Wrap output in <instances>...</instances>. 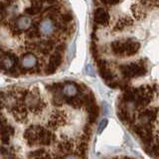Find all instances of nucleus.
Here are the masks:
<instances>
[{
	"instance_id": "1",
	"label": "nucleus",
	"mask_w": 159,
	"mask_h": 159,
	"mask_svg": "<svg viewBox=\"0 0 159 159\" xmlns=\"http://www.w3.org/2000/svg\"><path fill=\"white\" fill-rule=\"evenodd\" d=\"M140 45L134 40H125V41H114L111 44L112 52L119 56H131L136 54Z\"/></svg>"
},
{
	"instance_id": "2",
	"label": "nucleus",
	"mask_w": 159,
	"mask_h": 159,
	"mask_svg": "<svg viewBox=\"0 0 159 159\" xmlns=\"http://www.w3.org/2000/svg\"><path fill=\"white\" fill-rule=\"evenodd\" d=\"M122 73L127 77H137L145 73V67L142 64H131L121 67Z\"/></svg>"
},
{
	"instance_id": "3",
	"label": "nucleus",
	"mask_w": 159,
	"mask_h": 159,
	"mask_svg": "<svg viewBox=\"0 0 159 159\" xmlns=\"http://www.w3.org/2000/svg\"><path fill=\"white\" fill-rule=\"evenodd\" d=\"M93 19H94V22L97 24L102 25V26H107L109 21V15L104 9L98 8L96 9V11H94Z\"/></svg>"
},
{
	"instance_id": "4",
	"label": "nucleus",
	"mask_w": 159,
	"mask_h": 159,
	"mask_svg": "<svg viewBox=\"0 0 159 159\" xmlns=\"http://www.w3.org/2000/svg\"><path fill=\"white\" fill-rule=\"evenodd\" d=\"M55 25L51 19H44L40 23V32L43 35H51L54 32Z\"/></svg>"
},
{
	"instance_id": "5",
	"label": "nucleus",
	"mask_w": 159,
	"mask_h": 159,
	"mask_svg": "<svg viewBox=\"0 0 159 159\" xmlns=\"http://www.w3.org/2000/svg\"><path fill=\"white\" fill-rule=\"evenodd\" d=\"M37 64V59L33 54H26L22 59V66L25 69L34 68Z\"/></svg>"
},
{
	"instance_id": "6",
	"label": "nucleus",
	"mask_w": 159,
	"mask_h": 159,
	"mask_svg": "<svg viewBox=\"0 0 159 159\" xmlns=\"http://www.w3.org/2000/svg\"><path fill=\"white\" fill-rule=\"evenodd\" d=\"M61 61H62V56H61V54H60V52L58 51L53 55V56L51 57V59H50L48 72L49 73L54 72L55 70H56V68L60 65V63H61Z\"/></svg>"
},
{
	"instance_id": "7",
	"label": "nucleus",
	"mask_w": 159,
	"mask_h": 159,
	"mask_svg": "<svg viewBox=\"0 0 159 159\" xmlns=\"http://www.w3.org/2000/svg\"><path fill=\"white\" fill-rule=\"evenodd\" d=\"M63 93L69 98L75 97L78 93V88L74 84H67L63 88Z\"/></svg>"
},
{
	"instance_id": "8",
	"label": "nucleus",
	"mask_w": 159,
	"mask_h": 159,
	"mask_svg": "<svg viewBox=\"0 0 159 159\" xmlns=\"http://www.w3.org/2000/svg\"><path fill=\"white\" fill-rule=\"evenodd\" d=\"M132 24V21L130 19H129L128 17H123V18H120L118 20V21L116 22V27H114V30L116 31H120V30L126 28L128 26H130V25Z\"/></svg>"
},
{
	"instance_id": "9",
	"label": "nucleus",
	"mask_w": 159,
	"mask_h": 159,
	"mask_svg": "<svg viewBox=\"0 0 159 159\" xmlns=\"http://www.w3.org/2000/svg\"><path fill=\"white\" fill-rule=\"evenodd\" d=\"M16 25L20 30H27L31 26V19L28 17H20L17 20Z\"/></svg>"
},
{
	"instance_id": "10",
	"label": "nucleus",
	"mask_w": 159,
	"mask_h": 159,
	"mask_svg": "<svg viewBox=\"0 0 159 159\" xmlns=\"http://www.w3.org/2000/svg\"><path fill=\"white\" fill-rule=\"evenodd\" d=\"M2 68L5 69V70H9V69H11L13 66H14V64H15V59L14 57H3L2 58Z\"/></svg>"
},
{
	"instance_id": "11",
	"label": "nucleus",
	"mask_w": 159,
	"mask_h": 159,
	"mask_svg": "<svg viewBox=\"0 0 159 159\" xmlns=\"http://www.w3.org/2000/svg\"><path fill=\"white\" fill-rule=\"evenodd\" d=\"M143 4L148 7H159V0H143Z\"/></svg>"
},
{
	"instance_id": "12",
	"label": "nucleus",
	"mask_w": 159,
	"mask_h": 159,
	"mask_svg": "<svg viewBox=\"0 0 159 159\" xmlns=\"http://www.w3.org/2000/svg\"><path fill=\"white\" fill-rule=\"evenodd\" d=\"M41 48L44 50L45 52H48L53 48V43L51 41H45L41 44Z\"/></svg>"
},
{
	"instance_id": "13",
	"label": "nucleus",
	"mask_w": 159,
	"mask_h": 159,
	"mask_svg": "<svg viewBox=\"0 0 159 159\" xmlns=\"http://www.w3.org/2000/svg\"><path fill=\"white\" fill-rule=\"evenodd\" d=\"M28 37L29 38H36L39 35V30L36 27H32L30 31H28Z\"/></svg>"
},
{
	"instance_id": "14",
	"label": "nucleus",
	"mask_w": 159,
	"mask_h": 159,
	"mask_svg": "<svg viewBox=\"0 0 159 159\" xmlns=\"http://www.w3.org/2000/svg\"><path fill=\"white\" fill-rule=\"evenodd\" d=\"M39 11H40V9H38V8H36V7H34V6L29 7V8H27V9H26V12H27L28 14H31V15L37 14Z\"/></svg>"
},
{
	"instance_id": "15",
	"label": "nucleus",
	"mask_w": 159,
	"mask_h": 159,
	"mask_svg": "<svg viewBox=\"0 0 159 159\" xmlns=\"http://www.w3.org/2000/svg\"><path fill=\"white\" fill-rule=\"evenodd\" d=\"M107 119H102V120L101 121V123H99V126H98V133H102V131L104 129V127L107 126Z\"/></svg>"
},
{
	"instance_id": "16",
	"label": "nucleus",
	"mask_w": 159,
	"mask_h": 159,
	"mask_svg": "<svg viewBox=\"0 0 159 159\" xmlns=\"http://www.w3.org/2000/svg\"><path fill=\"white\" fill-rule=\"evenodd\" d=\"M62 19H63V21H65V22H69V21H71V20H72V16L69 13H66V14L63 15Z\"/></svg>"
},
{
	"instance_id": "17",
	"label": "nucleus",
	"mask_w": 159,
	"mask_h": 159,
	"mask_svg": "<svg viewBox=\"0 0 159 159\" xmlns=\"http://www.w3.org/2000/svg\"><path fill=\"white\" fill-rule=\"evenodd\" d=\"M102 1L106 4H116L118 2V0H102Z\"/></svg>"
},
{
	"instance_id": "18",
	"label": "nucleus",
	"mask_w": 159,
	"mask_h": 159,
	"mask_svg": "<svg viewBox=\"0 0 159 159\" xmlns=\"http://www.w3.org/2000/svg\"><path fill=\"white\" fill-rule=\"evenodd\" d=\"M87 72L89 73V75H93V69H92V66H91V65H88V66H87Z\"/></svg>"
},
{
	"instance_id": "19",
	"label": "nucleus",
	"mask_w": 159,
	"mask_h": 159,
	"mask_svg": "<svg viewBox=\"0 0 159 159\" xmlns=\"http://www.w3.org/2000/svg\"><path fill=\"white\" fill-rule=\"evenodd\" d=\"M65 159H78V157L74 156V155H68V156L65 157Z\"/></svg>"
},
{
	"instance_id": "20",
	"label": "nucleus",
	"mask_w": 159,
	"mask_h": 159,
	"mask_svg": "<svg viewBox=\"0 0 159 159\" xmlns=\"http://www.w3.org/2000/svg\"><path fill=\"white\" fill-rule=\"evenodd\" d=\"M7 159H12V158H7Z\"/></svg>"
}]
</instances>
